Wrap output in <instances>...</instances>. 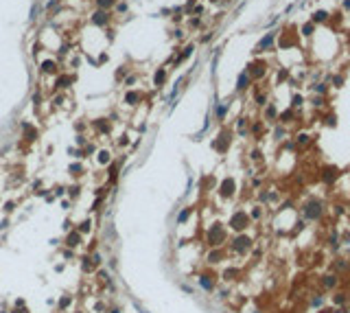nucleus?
Returning <instances> with one entry per match:
<instances>
[{
  "mask_svg": "<svg viewBox=\"0 0 350 313\" xmlns=\"http://www.w3.org/2000/svg\"><path fill=\"white\" fill-rule=\"evenodd\" d=\"M306 217H309V219H317V217L322 215V210H319V204L317 202H311V204H306Z\"/></svg>",
  "mask_w": 350,
  "mask_h": 313,
  "instance_id": "1",
  "label": "nucleus"
},
{
  "mask_svg": "<svg viewBox=\"0 0 350 313\" xmlns=\"http://www.w3.org/2000/svg\"><path fill=\"white\" fill-rule=\"evenodd\" d=\"M208 239H210V243H212V245H217V241H223V232H221L219 228H212L210 234H208Z\"/></svg>",
  "mask_w": 350,
  "mask_h": 313,
  "instance_id": "2",
  "label": "nucleus"
},
{
  "mask_svg": "<svg viewBox=\"0 0 350 313\" xmlns=\"http://www.w3.org/2000/svg\"><path fill=\"white\" fill-rule=\"evenodd\" d=\"M234 243H236V245H234V250H239V252H245V250L249 248V239L241 236V239H236V241H234Z\"/></svg>",
  "mask_w": 350,
  "mask_h": 313,
  "instance_id": "3",
  "label": "nucleus"
},
{
  "mask_svg": "<svg viewBox=\"0 0 350 313\" xmlns=\"http://www.w3.org/2000/svg\"><path fill=\"white\" fill-rule=\"evenodd\" d=\"M232 228H236V230H243V228H245V217H243V215H241V217L236 215L234 219H232Z\"/></svg>",
  "mask_w": 350,
  "mask_h": 313,
  "instance_id": "4",
  "label": "nucleus"
},
{
  "mask_svg": "<svg viewBox=\"0 0 350 313\" xmlns=\"http://www.w3.org/2000/svg\"><path fill=\"white\" fill-rule=\"evenodd\" d=\"M271 42H273V33H269L267 37H263V40H260V44H258V51H263V48H267V46H269Z\"/></svg>",
  "mask_w": 350,
  "mask_h": 313,
  "instance_id": "5",
  "label": "nucleus"
},
{
  "mask_svg": "<svg viewBox=\"0 0 350 313\" xmlns=\"http://www.w3.org/2000/svg\"><path fill=\"white\" fill-rule=\"evenodd\" d=\"M79 241H81V236H79L77 232H74V234H70V236H68V245H70V248H77V245H79Z\"/></svg>",
  "mask_w": 350,
  "mask_h": 313,
  "instance_id": "6",
  "label": "nucleus"
},
{
  "mask_svg": "<svg viewBox=\"0 0 350 313\" xmlns=\"http://www.w3.org/2000/svg\"><path fill=\"white\" fill-rule=\"evenodd\" d=\"M199 285H202L204 289H208V291L212 289V280H210L208 276H202V278H199Z\"/></svg>",
  "mask_w": 350,
  "mask_h": 313,
  "instance_id": "7",
  "label": "nucleus"
},
{
  "mask_svg": "<svg viewBox=\"0 0 350 313\" xmlns=\"http://www.w3.org/2000/svg\"><path fill=\"white\" fill-rule=\"evenodd\" d=\"M245 86H247V72H243V75L239 77V81H236V88H239V90H243Z\"/></svg>",
  "mask_w": 350,
  "mask_h": 313,
  "instance_id": "8",
  "label": "nucleus"
},
{
  "mask_svg": "<svg viewBox=\"0 0 350 313\" xmlns=\"http://www.w3.org/2000/svg\"><path fill=\"white\" fill-rule=\"evenodd\" d=\"M324 285H326V287H333L337 280H335V276H324V280H322Z\"/></svg>",
  "mask_w": 350,
  "mask_h": 313,
  "instance_id": "9",
  "label": "nucleus"
},
{
  "mask_svg": "<svg viewBox=\"0 0 350 313\" xmlns=\"http://www.w3.org/2000/svg\"><path fill=\"white\" fill-rule=\"evenodd\" d=\"M230 188H232V180H228L226 184H223V195H230V193H232Z\"/></svg>",
  "mask_w": 350,
  "mask_h": 313,
  "instance_id": "10",
  "label": "nucleus"
},
{
  "mask_svg": "<svg viewBox=\"0 0 350 313\" xmlns=\"http://www.w3.org/2000/svg\"><path fill=\"white\" fill-rule=\"evenodd\" d=\"M188 219V210H182V215L177 217V221H186Z\"/></svg>",
  "mask_w": 350,
  "mask_h": 313,
  "instance_id": "11",
  "label": "nucleus"
},
{
  "mask_svg": "<svg viewBox=\"0 0 350 313\" xmlns=\"http://www.w3.org/2000/svg\"><path fill=\"white\" fill-rule=\"evenodd\" d=\"M223 114H226V105H219V107H217V116L221 118Z\"/></svg>",
  "mask_w": 350,
  "mask_h": 313,
  "instance_id": "12",
  "label": "nucleus"
},
{
  "mask_svg": "<svg viewBox=\"0 0 350 313\" xmlns=\"http://www.w3.org/2000/svg\"><path fill=\"white\" fill-rule=\"evenodd\" d=\"M324 18H326V11H317L315 13V20H324Z\"/></svg>",
  "mask_w": 350,
  "mask_h": 313,
  "instance_id": "13",
  "label": "nucleus"
},
{
  "mask_svg": "<svg viewBox=\"0 0 350 313\" xmlns=\"http://www.w3.org/2000/svg\"><path fill=\"white\" fill-rule=\"evenodd\" d=\"M302 31H304V35H309V33H313V27H311V24H304Z\"/></svg>",
  "mask_w": 350,
  "mask_h": 313,
  "instance_id": "14",
  "label": "nucleus"
},
{
  "mask_svg": "<svg viewBox=\"0 0 350 313\" xmlns=\"http://www.w3.org/2000/svg\"><path fill=\"white\" fill-rule=\"evenodd\" d=\"M164 79V72H158V75H156V83H160Z\"/></svg>",
  "mask_w": 350,
  "mask_h": 313,
  "instance_id": "15",
  "label": "nucleus"
},
{
  "mask_svg": "<svg viewBox=\"0 0 350 313\" xmlns=\"http://www.w3.org/2000/svg\"><path fill=\"white\" fill-rule=\"evenodd\" d=\"M335 302H337V304H341V302H346V298H344V296H341V294H339V296H337V298H335Z\"/></svg>",
  "mask_w": 350,
  "mask_h": 313,
  "instance_id": "16",
  "label": "nucleus"
},
{
  "mask_svg": "<svg viewBox=\"0 0 350 313\" xmlns=\"http://www.w3.org/2000/svg\"><path fill=\"white\" fill-rule=\"evenodd\" d=\"M44 70L51 72V70H53V64H51V61H46V64H44Z\"/></svg>",
  "mask_w": 350,
  "mask_h": 313,
  "instance_id": "17",
  "label": "nucleus"
},
{
  "mask_svg": "<svg viewBox=\"0 0 350 313\" xmlns=\"http://www.w3.org/2000/svg\"><path fill=\"white\" fill-rule=\"evenodd\" d=\"M127 101H129V103H134V101H138V96H136V94H129V96H127Z\"/></svg>",
  "mask_w": 350,
  "mask_h": 313,
  "instance_id": "18",
  "label": "nucleus"
},
{
  "mask_svg": "<svg viewBox=\"0 0 350 313\" xmlns=\"http://www.w3.org/2000/svg\"><path fill=\"white\" fill-rule=\"evenodd\" d=\"M252 217H254V219H256V217H260V210H258V208H254V210H252Z\"/></svg>",
  "mask_w": 350,
  "mask_h": 313,
  "instance_id": "19",
  "label": "nucleus"
},
{
  "mask_svg": "<svg viewBox=\"0 0 350 313\" xmlns=\"http://www.w3.org/2000/svg\"><path fill=\"white\" fill-rule=\"evenodd\" d=\"M322 313H339V311H322Z\"/></svg>",
  "mask_w": 350,
  "mask_h": 313,
  "instance_id": "20",
  "label": "nucleus"
},
{
  "mask_svg": "<svg viewBox=\"0 0 350 313\" xmlns=\"http://www.w3.org/2000/svg\"><path fill=\"white\" fill-rule=\"evenodd\" d=\"M112 313H118V311H116V309H114V311H112Z\"/></svg>",
  "mask_w": 350,
  "mask_h": 313,
  "instance_id": "21",
  "label": "nucleus"
}]
</instances>
